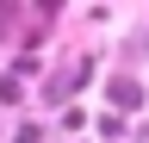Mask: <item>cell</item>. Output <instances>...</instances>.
Returning <instances> with one entry per match:
<instances>
[{
  "mask_svg": "<svg viewBox=\"0 0 149 143\" xmlns=\"http://www.w3.org/2000/svg\"><path fill=\"white\" fill-rule=\"evenodd\" d=\"M0 25H6V13H0Z\"/></svg>",
  "mask_w": 149,
  "mask_h": 143,
  "instance_id": "7a4b0ae2",
  "label": "cell"
},
{
  "mask_svg": "<svg viewBox=\"0 0 149 143\" xmlns=\"http://www.w3.org/2000/svg\"><path fill=\"white\" fill-rule=\"evenodd\" d=\"M112 100H118L124 112H137V106H143V87L137 81H112Z\"/></svg>",
  "mask_w": 149,
  "mask_h": 143,
  "instance_id": "6da1fadb",
  "label": "cell"
}]
</instances>
